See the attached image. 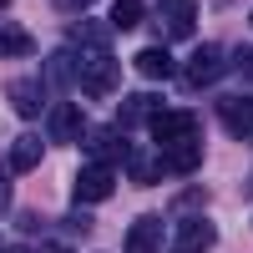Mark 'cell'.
I'll return each instance as SVG.
<instances>
[{"mask_svg": "<svg viewBox=\"0 0 253 253\" xmlns=\"http://www.w3.org/2000/svg\"><path fill=\"white\" fill-rule=\"evenodd\" d=\"M218 243V228L208 223V218H187L177 228V238H172V253H208Z\"/></svg>", "mask_w": 253, "mask_h": 253, "instance_id": "6", "label": "cell"}, {"mask_svg": "<svg viewBox=\"0 0 253 253\" xmlns=\"http://www.w3.org/2000/svg\"><path fill=\"white\" fill-rule=\"evenodd\" d=\"M56 5H61V10H86L91 0H56Z\"/></svg>", "mask_w": 253, "mask_h": 253, "instance_id": "22", "label": "cell"}, {"mask_svg": "<svg viewBox=\"0 0 253 253\" xmlns=\"http://www.w3.org/2000/svg\"><path fill=\"white\" fill-rule=\"evenodd\" d=\"M5 96H10V107L20 112V117H41V96H46V86H41V81H10L5 86Z\"/></svg>", "mask_w": 253, "mask_h": 253, "instance_id": "11", "label": "cell"}, {"mask_svg": "<svg viewBox=\"0 0 253 253\" xmlns=\"http://www.w3.org/2000/svg\"><path fill=\"white\" fill-rule=\"evenodd\" d=\"M193 26H198V5H193V0H167V36L187 41Z\"/></svg>", "mask_w": 253, "mask_h": 253, "instance_id": "13", "label": "cell"}, {"mask_svg": "<svg viewBox=\"0 0 253 253\" xmlns=\"http://www.w3.org/2000/svg\"><path fill=\"white\" fill-rule=\"evenodd\" d=\"M112 187H117V167H112V162H86V167L76 172L71 193H76V203H107Z\"/></svg>", "mask_w": 253, "mask_h": 253, "instance_id": "2", "label": "cell"}, {"mask_svg": "<svg viewBox=\"0 0 253 253\" xmlns=\"http://www.w3.org/2000/svg\"><path fill=\"white\" fill-rule=\"evenodd\" d=\"M126 253H162V218H137L126 228Z\"/></svg>", "mask_w": 253, "mask_h": 253, "instance_id": "9", "label": "cell"}, {"mask_svg": "<svg viewBox=\"0 0 253 253\" xmlns=\"http://www.w3.org/2000/svg\"><path fill=\"white\" fill-rule=\"evenodd\" d=\"M137 71H142L147 81H167L177 66H172V56H167L162 46H147V51H137Z\"/></svg>", "mask_w": 253, "mask_h": 253, "instance_id": "16", "label": "cell"}, {"mask_svg": "<svg viewBox=\"0 0 253 253\" xmlns=\"http://www.w3.org/2000/svg\"><path fill=\"white\" fill-rule=\"evenodd\" d=\"M86 142V152H91V162H126V152H132V147H126V137L122 132H112V126H96V132H81Z\"/></svg>", "mask_w": 253, "mask_h": 253, "instance_id": "5", "label": "cell"}, {"mask_svg": "<svg viewBox=\"0 0 253 253\" xmlns=\"http://www.w3.org/2000/svg\"><path fill=\"white\" fill-rule=\"evenodd\" d=\"M152 112H162L157 96H126V101H122V126H137V122H147Z\"/></svg>", "mask_w": 253, "mask_h": 253, "instance_id": "18", "label": "cell"}, {"mask_svg": "<svg viewBox=\"0 0 253 253\" xmlns=\"http://www.w3.org/2000/svg\"><path fill=\"white\" fill-rule=\"evenodd\" d=\"M198 162H203L198 137H193V142H172V147H167V157H162V172H193Z\"/></svg>", "mask_w": 253, "mask_h": 253, "instance_id": "14", "label": "cell"}, {"mask_svg": "<svg viewBox=\"0 0 253 253\" xmlns=\"http://www.w3.org/2000/svg\"><path fill=\"white\" fill-rule=\"evenodd\" d=\"M10 208V182H0V213Z\"/></svg>", "mask_w": 253, "mask_h": 253, "instance_id": "23", "label": "cell"}, {"mask_svg": "<svg viewBox=\"0 0 253 253\" xmlns=\"http://www.w3.org/2000/svg\"><path fill=\"white\" fill-rule=\"evenodd\" d=\"M147 132H152L157 147H172V142H193L198 137V117L193 112H172V107H162L147 117Z\"/></svg>", "mask_w": 253, "mask_h": 253, "instance_id": "1", "label": "cell"}, {"mask_svg": "<svg viewBox=\"0 0 253 253\" xmlns=\"http://www.w3.org/2000/svg\"><path fill=\"white\" fill-rule=\"evenodd\" d=\"M218 117H223V126H228L233 137H253V96H233V101H223Z\"/></svg>", "mask_w": 253, "mask_h": 253, "instance_id": "10", "label": "cell"}, {"mask_svg": "<svg viewBox=\"0 0 253 253\" xmlns=\"http://www.w3.org/2000/svg\"><path fill=\"white\" fill-rule=\"evenodd\" d=\"M76 81H81V91H86V96H112L117 81H122V66H117L112 51H101V56H91L86 66L76 71Z\"/></svg>", "mask_w": 253, "mask_h": 253, "instance_id": "3", "label": "cell"}, {"mask_svg": "<svg viewBox=\"0 0 253 253\" xmlns=\"http://www.w3.org/2000/svg\"><path fill=\"white\" fill-rule=\"evenodd\" d=\"M233 66H238V71H243V76H248V81H253V46H243V51H238V56H233Z\"/></svg>", "mask_w": 253, "mask_h": 253, "instance_id": "21", "label": "cell"}, {"mask_svg": "<svg viewBox=\"0 0 253 253\" xmlns=\"http://www.w3.org/2000/svg\"><path fill=\"white\" fill-rule=\"evenodd\" d=\"M36 51V36L26 31V26H10V20H0V56H31Z\"/></svg>", "mask_w": 253, "mask_h": 253, "instance_id": "15", "label": "cell"}, {"mask_svg": "<svg viewBox=\"0 0 253 253\" xmlns=\"http://www.w3.org/2000/svg\"><path fill=\"white\" fill-rule=\"evenodd\" d=\"M76 61H81V56H76V46H61V51L46 61V86H51V91H66L71 81H76V71H81Z\"/></svg>", "mask_w": 253, "mask_h": 253, "instance_id": "8", "label": "cell"}, {"mask_svg": "<svg viewBox=\"0 0 253 253\" xmlns=\"http://www.w3.org/2000/svg\"><path fill=\"white\" fill-rule=\"evenodd\" d=\"M126 172H132V182H157L162 177V162L147 157V152H126Z\"/></svg>", "mask_w": 253, "mask_h": 253, "instance_id": "20", "label": "cell"}, {"mask_svg": "<svg viewBox=\"0 0 253 253\" xmlns=\"http://www.w3.org/2000/svg\"><path fill=\"white\" fill-rule=\"evenodd\" d=\"M142 15H147V0H117L112 5V26L132 31V26H142Z\"/></svg>", "mask_w": 253, "mask_h": 253, "instance_id": "19", "label": "cell"}, {"mask_svg": "<svg viewBox=\"0 0 253 253\" xmlns=\"http://www.w3.org/2000/svg\"><path fill=\"white\" fill-rule=\"evenodd\" d=\"M0 253H10V248H0Z\"/></svg>", "mask_w": 253, "mask_h": 253, "instance_id": "25", "label": "cell"}, {"mask_svg": "<svg viewBox=\"0 0 253 253\" xmlns=\"http://www.w3.org/2000/svg\"><path fill=\"white\" fill-rule=\"evenodd\" d=\"M218 76H223V46H198L193 61L182 66V81H187V86H213Z\"/></svg>", "mask_w": 253, "mask_h": 253, "instance_id": "4", "label": "cell"}, {"mask_svg": "<svg viewBox=\"0 0 253 253\" xmlns=\"http://www.w3.org/2000/svg\"><path fill=\"white\" fill-rule=\"evenodd\" d=\"M81 132H86V117H81V107H71V101H56V107H51V142H76Z\"/></svg>", "mask_w": 253, "mask_h": 253, "instance_id": "7", "label": "cell"}, {"mask_svg": "<svg viewBox=\"0 0 253 253\" xmlns=\"http://www.w3.org/2000/svg\"><path fill=\"white\" fill-rule=\"evenodd\" d=\"M71 46H91V51L101 56V51H112V36H107V26L81 20V26H71Z\"/></svg>", "mask_w": 253, "mask_h": 253, "instance_id": "17", "label": "cell"}, {"mask_svg": "<svg viewBox=\"0 0 253 253\" xmlns=\"http://www.w3.org/2000/svg\"><path fill=\"white\" fill-rule=\"evenodd\" d=\"M41 157H46V142H41L36 132L15 137V147H10V172H31V167H41Z\"/></svg>", "mask_w": 253, "mask_h": 253, "instance_id": "12", "label": "cell"}, {"mask_svg": "<svg viewBox=\"0 0 253 253\" xmlns=\"http://www.w3.org/2000/svg\"><path fill=\"white\" fill-rule=\"evenodd\" d=\"M5 5H10V0H0V10H5Z\"/></svg>", "mask_w": 253, "mask_h": 253, "instance_id": "24", "label": "cell"}]
</instances>
